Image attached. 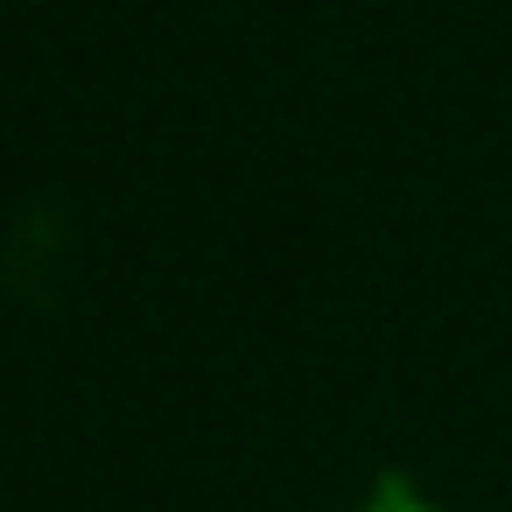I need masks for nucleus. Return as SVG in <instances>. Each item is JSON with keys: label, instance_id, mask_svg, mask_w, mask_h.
I'll use <instances>...</instances> for the list:
<instances>
[{"label": "nucleus", "instance_id": "1", "mask_svg": "<svg viewBox=\"0 0 512 512\" xmlns=\"http://www.w3.org/2000/svg\"><path fill=\"white\" fill-rule=\"evenodd\" d=\"M351 512H449V505H442L435 491H421L414 477H379Z\"/></svg>", "mask_w": 512, "mask_h": 512}]
</instances>
